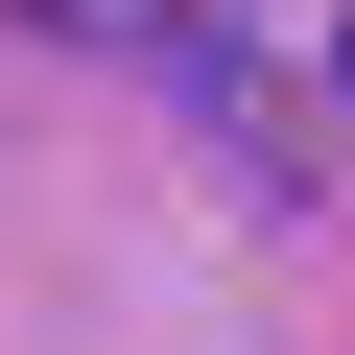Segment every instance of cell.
Segmentation results:
<instances>
[{"label":"cell","instance_id":"cell-1","mask_svg":"<svg viewBox=\"0 0 355 355\" xmlns=\"http://www.w3.org/2000/svg\"><path fill=\"white\" fill-rule=\"evenodd\" d=\"M331 95H355V24H331Z\"/></svg>","mask_w":355,"mask_h":355}]
</instances>
